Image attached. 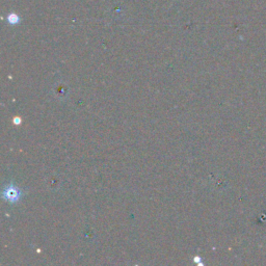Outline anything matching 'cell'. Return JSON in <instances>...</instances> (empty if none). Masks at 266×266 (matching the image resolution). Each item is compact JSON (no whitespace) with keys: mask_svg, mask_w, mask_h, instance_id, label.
I'll list each match as a JSON object with an SVG mask.
<instances>
[{"mask_svg":"<svg viewBox=\"0 0 266 266\" xmlns=\"http://www.w3.org/2000/svg\"><path fill=\"white\" fill-rule=\"evenodd\" d=\"M4 196L9 201H17L19 199V196H20V192L15 187L10 186L9 188L5 189Z\"/></svg>","mask_w":266,"mask_h":266,"instance_id":"obj_1","label":"cell"}]
</instances>
